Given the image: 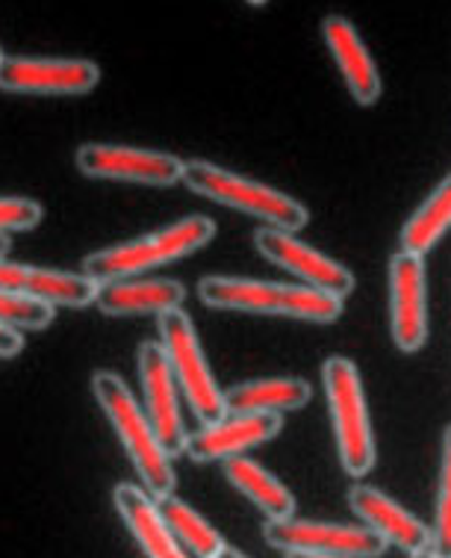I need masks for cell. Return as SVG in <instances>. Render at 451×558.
Wrapping results in <instances>:
<instances>
[{
  "label": "cell",
  "mask_w": 451,
  "mask_h": 558,
  "mask_svg": "<svg viewBox=\"0 0 451 558\" xmlns=\"http://www.w3.org/2000/svg\"><path fill=\"white\" fill-rule=\"evenodd\" d=\"M245 3H251V7H266L269 0H245Z\"/></svg>",
  "instance_id": "4dcf8cb0"
},
{
  "label": "cell",
  "mask_w": 451,
  "mask_h": 558,
  "mask_svg": "<svg viewBox=\"0 0 451 558\" xmlns=\"http://www.w3.org/2000/svg\"><path fill=\"white\" fill-rule=\"evenodd\" d=\"M411 558H440V556H437V553H434V549L428 547V549H419V553H413Z\"/></svg>",
  "instance_id": "f546056e"
},
{
  "label": "cell",
  "mask_w": 451,
  "mask_h": 558,
  "mask_svg": "<svg viewBox=\"0 0 451 558\" xmlns=\"http://www.w3.org/2000/svg\"><path fill=\"white\" fill-rule=\"evenodd\" d=\"M254 248L266 260L301 278L304 284L325 290V293L337 295V299H345L354 290V272L337 264L328 254L316 252L313 245L301 243L295 231H283V228L266 225L254 234Z\"/></svg>",
  "instance_id": "7c38bea8"
},
{
  "label": "cell",
  "mask_w": 451,
  "mask_h": 558,
  "mask_svg": "<svg viewBox=\"0 0 451 558\" xmlns=\"http://www.w3.org/2000/svg\"><path fill=\"white\" fill-rule=\"evenodd\" d=\"M21 349H24V335L21 331H10V328L0 325V357L10 361V357L19 355Z\"/></svg>",
  "instance_id": "484cf974"
},
{
  "label": "cell",
  "mask_w": 451,
  "mask_h": 558,
  "mask_svg": "<svg viewBox=\"0 0 451 558\" xmlns=\"http://www.w3.org/2000/svg\"><path fill=\"white\" fill-rule=\"evenodd\" d=\"M321 385H325V397L331 408L342 470L351 478H363L375 468V435H371L361 369L349 357L333 355L321 364Z\"/></svg>",
  "instance_id": "5b68a950"
},
{
  "label": "cell",
  "mask_w": 451,
  "mask_h": 558,
  "mask_svg": "<svg viewBox=\"0 0 451 558\" xmlns=\"http://www.w3.org/2000/svg\"><path fill=\"white\" fill-rule=\"evenodd\" d=\"M349 506L369 529H375L387 544H395L407 556L428 549L434 544V532L413 518L407 508H401L383 490L371 485H354L349 490Z\"/></svg>",
  "instance_id": "2e32d148"
},
{
  "label": "cell",
  "mask_w": 451,
  "mask_h": 558,
  "mask_svg": "<svg viewBox=\"0 0 451 558\" xmlns=\"http://www.w3.org/2000/svg\"><path fill=\"white\" fill-rule=\"evenodd\" d=\"M221 473L269 520H287L295 514V497H292L290 487L283 485L278 476H271L269 470L257 461L245 456L228 458V461H221Z\"/></svg>",
  "instance_id": "ffe728a7"
},
{
  "label": "cell",
  "mask_w": 451,
  "mask_h": 558,
  "mask_svg": "<svg viewBox=\"0 0 451 558\" xmlns=\"http://www.w3.org/2000/svg\"><path fill=\"white\" fill-rule=\"evenodd\" d=\"M451 228V174L442 178L434 193L416 207V214L404 222L401 228V252L425 254L431 252L434 245L440 243L442 236L449 234Z\"/></svg>",
  "instance_id": "44dd1931"
},
{
  "label": "cell",
  "mask_w": 451,
  "mask_h": 558,
  "mask_svg": "<svg viewBox=\"0 0 451 558\" xmlns=\"http://www.w3.org/2000/svg\"><path fill=\"white\" fill-rule=\"evenodd\" d=\"M92 397L100 405L103 416L110 420L112 432L119 435L121 447L131 458L142 487L154 499L171 497L178 487L171 456L162 449L160 437L145 414V405L136 402L131 387L124 385V378L110 373V369H95L92 373Z\"/></svg>",
  "instance_id": "6da1fadb"
},
{
  "label": "cell",
  "mask_w": 451,
  "mask_h": 558,
  "mask_svg": "<svg viewBox=\"0 0 451 558\" xmlns=\"http://www.w3.org/2000/svg\"><path fill=\"white\" fill-rule=\"evenodd\" d=\"M287 558H349V556H313V553H287Z\"/></svg>",
  "instance_id": "83f0119b"
},
{
  "label": "cell",
  "mask_w": 451,
  "mask_h": 558,
  "mask_svg": "<svg viewBox=\"0 0 451 558\" xmlns=\"http://www.w3.org/2000/svg\"><path fill=\"white\" fill-rule=\"evenodd\" d=\"M431 549L440 558H451V426L442 435L440 494H437V518H434Z\"/></svg>",
  "instance_id": "cb8c5ba5"
},
{
  "label": "cell",
  "mask_w": 451,
  "mask_h": 558,
  "mask_svg": "<svg viewBox=\"0 0 451 558\" xmlns=\"http://www.w3.org/2000/svg\"><path fill=\"white\" fill-rule=\"evenodd\" d=\"M74 166L92 181H124L145 186H174L183 181V160L169 151L131 145L86 143L74 151Z\"/></svg>",
  "instance_id": "ba28073f"
},
{
  "label": "cell",
  "mask_w": 451,
  "mask_h": 558,
  "mask_svg": "<svg viewBox=\"0 0 451 558\" xmlns=\"http://www.w3.org/2000/svg\"><path fill=\"white\" fill-rule=\"evenodd\" d=\"M136 369H139L142 399H145V414L150 426L160 437L162 449L171 458L181 456L186 449V426L181 414V387L171 373L169 357L160 340H145L136 352Z\"/></svg>",
  "instance_id": "30bf717a"
},
{
  "label": "cell",
  "mask_w": 451,
  "mask_h": 558,
  "mask_svg": "<svg viewBox=\"0 0 451 558\" xmlns=\"http://www.w3.org/2000/svg\"><path fill=\"white\" fill-rule=\"evenodd\" d=\"M183 186L195 195H204L216 204H224L231 210H240L245 216H254L271 228L283 231H301L310 222V214L292 195L275 190L269 183L251 181L236 172H228L216 162L186 160L183 162Z\"/></svg>",
  "instance_id": "277c9868"
},
{
  "label": "cell",
  "mask_w": 451,
  "mask_h": 558,
  "mask_svg": "<svg viewBox=\"0 0 451 558\" xmlns=\"http://www.w3.org/2000/svg\"><path fill=\"white\" fill-rule=\"evenodd\" d=\"M216 236V222L210 216H186L181 222H171L162 231L145 234L139 240L110 245L83 257V275L95 284L115 281V278H133V275L148 272L154 266H166L190 257Z\"/></svg>",
  "instance_id": "3957f363"
},
{
  "label": "cell",
  "mask_w": 451,
  "mask_h": 558,
  "mask_svg": "<svg viewBox=\"0 0 451 558\" xmlns=\"http://www.w3.org/2000/svg\"><path fill=\"white\" fill-rule=\"evenodd\" d=\"M157 508H160L162 520L169 523V529L174 532V538L181 541L183 547L195 553L198 558H219V553L228 544L221 538V532L212 526L210 520L198 514L190 502H183L174 494L171 497L157 499Z\"/></svg>",
  "instance_id": "7402d4cb"
},
{
  "label": "cell",
  "mask_w": 451,
  "mask_h": 558,
  "mask_svg": "<svg viewBox=\"0 0 451 558\" xmlns=\"http://www.w3.org/2000/svg\"><path fill=\"white\" fill-rule=\"evenodd\" d=\"M219 558H248V556H245V553H240L236 547H224L219 553Z\"/></svg>",
  "instance_id": "4316f807"
},
{
  "label": "cell",
  "mask_w": 451,
  "mask_h": 558,
  "mask_svg": "<svg viewBox=\"0 0 451 558\" xmlns=\"http://www.w3.org/2000/svg\"><path fill=\"white\" fill-rule=\"evenodd\" d=\"M98 62L77 57H7L0 60V92L12 95H86L98 86Z\"/></svg>",
  "instance_id": "8fae6325"
},
{
  "label": "cell",
  "mask_w": 451,
  "mask_h": 558,
  "mask_svg": "<svg viewBox=\"0 0 451 558\" xmlns=\"http://www.w3.org/2000/svg\"><path fill=\"white\" fill-rule=\"evenodd\" d=\"M283 426L281 414H240V411H228V414L200 426L195 435L186 437V456L195 464H210V461H228V458L245 456L248 449L269 444L271 437L278 435Z\"/></svg>",
  "instance_id": "4fadbf2b"
},
{
  "label": "cell",
  "mask_w": 451,
  "mask_h": 558,
  "mask_svg": "<svg viewBox=\"0 0 451 558\" xmlns=\"http://www.w3.org/2000/svg\"><path fill=\"white\" fill-rule=\"evenodd\" d=\"M321 36H325V45H328L337 69H340L342 81L349 86L351 98L361 107L378 104L383 89L381 74H378V65L371 60L369 48L361 39L357 27L342 15H328L321 21Z\"/></svg>",
  "instance_id": "9a60e30c"
},
{
  "label": "cell",
  "mask_w": 451,
  "mask_h": 558,
  "mask_svg": "<svg viewBox=\"0 0 451 558\" xmlns=\"http://www.w3.org/2000/svg\"><path fill=\"white\" fill-rule=\"evenodd\" d=\"M0 60H3V51H0Z\"/></svg>",
  "instance_id": "1f68e13d"
},
{
  "label": "cell",
  "mask_w": 451,
  "mask_h": 558,
  "mask_svg": "<svg viewBox=\"0 0 451 558\" xmlns=\"http://www.w3.org/2000/svg\"><path fill=\"white\" fill-rule=\"evenodd\" d=\"M157 319H160V343L166 349V357H169L171 373L178 378L183 399L190 402L192 414L198 416L200 426H210L228 414V402H224V390L212 378L192 316L183 307H174Z\"/></svg>",
  "instance_id": "8992f818"
},
{
  "label": "cell",
  "mask_w": 451,
  "mask_h": 558,
  "mask_svg": "<svg viewBox=\"0 0 451 558\" xmlns=\"http://www.w3.org/2000/svg\"><path fill=\"white\" fill-rule=\"evenodd\" d=\"M313 387L304 378H257V381H242L224 390L228 411L240 414H290L310 402Z\"/></svg>",
  "instance_id": "d6986e66"
},
{
  "label": "cell",
  "mask_w": 451,
  "mask_h": 558,
  "mask_svg": "<svg viewBox=\"0 0 451 558\" xmlns=\"http://www.w3.org/2000/svg\"><path fill=\"white\" fill-rule=\"evenodd\" d=\"M10 236L7 234H0V257H7V254H10Z\"/></svg>",
  "instance_id": "f1b7e54d"
},
{
  "label": "cell",
  "mask_w": 451,
  "mask_h": 558,
  "mask_svg": "<svg viewBox=\"0 0 451 558\" xmlns=\"http://www.w3.org/2000/svg\"><path fill=\"white\" fill-rule=\"evenodd\" d=\"M53 323V305L0 290V325L10 331H41Z\"/></svg>",
  "instance_id": "603a6c76"
},
{
  "label": "cell",
  "mask_w": 451,
  "mask_h": 558,
  "mask_svg": "<svg viewBox=\"0 0 451 558\" xmlns=\"http://www.w3.org/2000/svg\"><path fill=\"white\" fill-rule=\"evenodd\" d=\"M39 202L19 198V195H0V234H15V231H33L41 222Z\"/></svg>",
  "instance_id": "d4e9b609"
},
{
  "label": "cell",
  "mask_w": 451,
  "mask_h": 558,
  "mask_svg": "<svg viewBox=\"0 0 451 558\" xmlns=\"http://www.w3.org/2000/svg\"><path fill=\"white\" fill-rule=\"evenodd\" d=\"M263 538L281 553H313V556L378 558L387 541L369 526H342L321 520H266Z\"/></svg>",
  "instance_id": "52a82bcc"
},
{
  "label": "cell",
  "mask_w": 451,
  "mask_h": 558,
  "mask_svg": "<svg viewBox=\"0 0 451 558\" xmlns=\"http://www.w3.org/2000/svg\"><path fill=\"white\" fill-rule=\"evenodd\" d=\"M112 506L119 511L121 523L127 526L131 538L139 544L145 558H190L186 547L174 538L169 523L162 520L157 499L145 487L133 482H119L112 487Z\"/></svg>",
  "instance_id": "e0dca14e"
},
{
  "label": "cell",
  "mask_w": 451,
  "mask_h": 558,
  "mask_svg": "<svg viewBox=\"0 0 451 558\" xmlns=\"http://www.w3.org/2000/svg\"><path fill=\"white\" fill-rule=\"evenodd\" d=\"M198 299L212 311L287 316V319H304V323L319 325L337 323L342 316V299L310 284L254 281V278H231V275L200 278Z\"/></svg>",
  "instance_id": "7a4b0ae2"
},
{
  "label": "cell",
  "mask_w": 451,
  "mask_h": 558,
  "mask_svg": "<svg viewBox=\"0 0 451 558\" xmlns=\"http://www.w3.org/2000/svg\"><path fill=\"white\" fill-rule=\"evenodd\" d=\"M186 302V287L171 278H115L95 293V307L103 316H162Z\"/></svg>",
  "instance_id": "ac0fdd59"
},
{
  "label": "cell",
  "mask_w": 451,
  "mask_h": 558,
  "mask_svg": "<svg viewBox=\"0 0 451 558\" xmlns=\"http://www.w3.org/2000/svg\"><path fill=\"white\" fill-rule=\"evenodd\" d=\"M390 278V335L404 355L428 343V275L419 254L395 252L387 266Z\"/></svg>",
  "instance_id": "9c48e42d"
},
{
  "label": "cell",
  "mask_w": 451,
  "mask_h": 558,
  "mask_svg": "<svg viewBox=\"0 0 451 558\" xmlns=\"http://www.w3.org/2000/svg\"><path fill=\"white\" fill-rule=\"evenodd\" d=\"M0 290L31 295L53 307H89L95 305L98 284L83 272L48 269V266L15 264L0 257Z\"/></svg>",
  "instance_id": "5bb4252c"
}]
</instances>
